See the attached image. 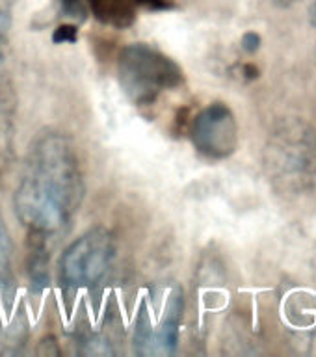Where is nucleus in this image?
<instances>
[{
	"label": "nucleus",
	"instance_id": "obj_1",
	"mask_svg": "<svg viewBox=\"0 0 316 357\" xmlns=\"http://www.w3.org/2000/svg\"><path fill=\"white\" fill-rule=\"evenodd\" d=\"M80 156L71 139L43 130L28 147L13 192V208L30 238L43 245L73 222L84 199Z\"/></svg>",
	"mask_w": 316,
	"mask_h": 357
},
{
	"label": "nucleus",
	"instance_id": "obj_2",
	"mask_svg": "<svg viewBox=\"0 0 316 357\" xmlns=\"http://www.w3.org/2000/svg\"><path fill=\"white\" fill-rule=\"evenodd\" d=\"M264 169L283 194H306L316 186V130L292 119L279 125L264 147Z\"/></svg>",
	"mask_w": 316,
	"mask_h": 357
},
{
	"label": "nucleus",
	"instance_id": "obj_3",
	"mask_svg": "<svg viewBox=\"0 0 316 357\" xmlns=\"http://www.w3.org/2000/svg\"><path fill=\"white\" fill-rule=\"evenodd\" d=\"M117 78L134 105H153L164 91L184 82L177 61L147 43L127 45L117 58Z\"/></svg>",
	"mask_w": 316,
	"mask_h": 357
},
{
	"label": "nucleus",
	"instance_id": "obj_4",
	"mask_svg": "<svg viewBox=\"0 0 316 357\" xmlns=\"http://www.w3.org/2000/svg\"><path fill=\"white\" fill-rule=\"evenodd\" d=\"M116 257V238L106 227L88 229L61 253L60 283L69 290L89 289L105 278Z\"/></svg>",
	"mask_w": 316,
	"mask_h": 357
},
{
	"label": "nucleus",
	"instance_id": "obj_5",
	"mask_svg": "<svg viewBox=\"0 0 316 357\" xmlns=\"http://www.w3.org/2000/svg\"><path fill=\"white\" fill-rule=\"evenodd\" d=\"M190 136L201 155L223 160L239 147V123L225 102H212L194 117Z\"/></svg>",
	"mask_w": 316,
	"mask_h": 357
},
{
	"label": "nucleus",
	"instance_id": "obj_6",
	"mask_svg": "<svg viewBox=\"0 0 316 357\" xmlns=\"http://www.w3.org/2000/svg\"><path fill=\"white\" fill-rule=\"evenodd\" d=\"M183 317V292L173 287L167 301L164 303V314L158 324H151L142 317L138 328L134 329V348L144 356H167L177 348L179 320Z\"/></svg>",
	"mask_w": 316,
	"mask_h": 357
},
{
	"label": "nucleus",
	"instance_id": "obj_7",
	"mask_svg": "<svg viewBox=\"0 0 316 357\" xmlns=\"http://www.w3.org/2000/svg\"><path fill=\"white\" fill-rule=\"evenodd\" d=\"M17 95L6 60L4 38H0V156L11 155L15 134Z\"/></svg>",
	"mask_w": 316,
	"mask_h": 357
},
{
	"label": "nucleus",
	"instance_id": "obj_8",
	"mask_svg": "<svg viewBox=\"0 0 316 357\" xmlns=\"http://www.w3.org/2000/svg\"><path fill=\"white\" fill-rule=\"evenodd\" d=\"M91 15L106 26H133L136 21V0H88Z\"/></svg>",
	"mask_w": 316,
	"mask_h": 357
},
{
	"label": "nucleus",
	"instance_id": "obj_9",
	"mask_svg": "<svg viewBox=\"0 0 316 357\" xmlns=\"http://www.w3.org/2000/svg\"><path fill=\"white\" fill-rule=\"evenodd\" d=\"M11 245L10 231L6 227L4 216L0 212V298H10V292L13 289V272H11Z\"/></svg>",
	"mask_w": 316,
	"mask_h": 357
},
{
	"label": "nucleus",
	"instance_id": "obj_10",
	"mask_svg": "<svg viewBox=\"0 0 316 357\" xmlns=\"http://www.w3.org/2000/svg\"><path fill=\"white\" fill-rule=\"evenodd\" d=\"M54 43H75L77 41V26L73 24H61L54 30Z\"/></svg>",
	"mask_w": 316,
	"mask_h": 357
},
{
	"label": "nucleus",
	"instance_id": "obj_11",
	"mask_svg": "<svg viewBox=\"0 0 316 357\" xmlns=\"http://www.w3.org/2000/svg\"><path fill=\"white\" fill-rule=\"evenodd\" d=\"M242 47H244V50H248V52H255L259 47H261V36L255 32H248L242 38Z\"/></svg>",
	"mask_w": 316,
	"mask_h": 357
},
{
	"label": "nucleus",
	"instance_id": "obj_12",
	"mask_svg": "<svg viewBox=\"0 0 316 357\" xmlns=\"http://www.w3.org/2000/svg\"><path fill=\"white\" fill-rule=\"evenodd\" d=\"M8 24H10V6L8 0H0V38H4Z\"/></svg>",
	"mask_w": 316,
	"mask_h": 357
},
{
	"label": "nucleus",
	"instance_id": "obj_13",
	"mask_svg": "<svg viewBox=\"0 0 316 357\" xmlns=\"http://www.w3.org/2000/svg\"><path fill=\"white\" fill-rule=\"evenodd\" d=\"M136 4L145 6L149 10H167L173 6L170 0H136Z\"/></svg>",
	"mask_w": 316,
	"mask_h": 357
},
{
	"label": "nucleus",
	"instance_id": "obj_14",
	"mask_svg": "<svg viewBox=\"0 0 316 357\" xmlns=\"http://www.w3.org/2000/svg\"><path fill=\"white\" fill-rule=\"evenodd\" d=\"M311 19L316 24V0H311Z\"/></svg>",
	"mask_w": 316,
	"mask_h": 357
},
{
	"label": "nucleus",
	"instance_id": "obj_15",
	"mask_svg": "<svg viewBox=\"0 0 316 357\" xmlns=\"http://www.w3.org/2000/svg\"><path fill=\"white\" fill-rule=\"evenodd\" d=\"M294 2H298V0H276V4L279 6H290L294 4Z\"/></svg>",
	"mask_w": 316,
	"mask_h": 357
}]
</instances>
